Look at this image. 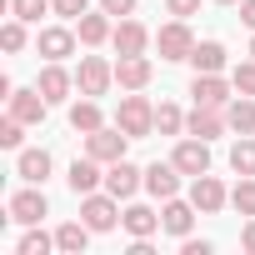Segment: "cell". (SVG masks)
I'll use <instances>...</instances> for the list:
<instances>
[{
    "label": "cell",
    "instance_id": "obj_8",
    "mask_svg": "<svg viewBox=\"0 0 255 255\" xmlns=\"http://www.w3.org/2000/svg\"><path fill=\"white\" fill-rule=\"evenodd\" d=\"M190 205H195L200 215H215V210H225V205H230V190L205 170V175H195V180H190Z\"/></svg>",
    "mask_w": 255,
    "mask_h": 255
},
{
    "label": "cell",
    "instance_id": "obj_24",
    "mask_svg": "<svg viewBox=\"0 0 255 255\" xmlns=\"http://www.w3.org/2000/svg\"><path fill=\"white\" fill-rule=\"evenodd\" d=\"M15 175L30 180V185H45V180H50V150H20Z\"/></svg>",
    "mask_w": 255,
    "mask_h": 255
},
{
    "label": "cell",
    "instance_id": "obj_26",
    "mask_svg": "<svg viewBox=\"0 0 255 255\" xmlns=\"http://www.w3.org/2000/svg\"><path fill=\"white\" fill-rule=\"evenodd\" d=\"M90 235H95V230H90L85 220H65V225L55 230V250H65V255H80V250L90 245Z\"/></svg>",
    "mask_w": 255,
    "mask_h": 255
},
{
    "label": "cell",
    "instance_id": "obj_28",
    "mask_svg": "<svg viewBox=\"0 0 255 255\" xmlns=\"http://www.w3.org/2000/svg\"><path fill=\"white\" fill-rule=\"evenodd\" d=\"M155 130H160V135H180V130H185V110L170 105V100H160V105H155Z\"/></svg>",
    "mask_w": 255,
    "mask_h": 255
},
{
    "label": "cell",
    "instance_id": "obj_41",
    "mask_svg": "<svg viewBox=\"0 0 255 255\" xmlns=\"http://www.w3.org/2000/svg\"><path fill=\"white\" fill-rule=\"evenodd\" d=\"M215 5H240V0H215Z\"/></svg>",
    "mask_w": 255,
    "mask_h": 255
},
{
    "label": "cell",
    "instance_id": "obj_25",
    "mask_svg": "<svg viewBox=\"0 0 255 255\" xmlns=\"http://www.w3.org/2000/svg\"><path fill=\"white\" fill-rule=\"evenodd\" d=\"M65 180H70V190H75V195H90L95 185H105V175H100V160H95V155H85V160H75Z\"/></svg>",
    "mask_w": 255,
    "mask_h": 255
},
{
    "label": "cell",
    "instance_id": "obj_19",
    "mask_svg": "<svg viewBox=\"0 0 255 255\" xmlns=\"http://www.w3.org/2000/svg\"><path fill=\"white\" fill-rule=\"evenodd\" d=\"M120 225L130 230V240H150V235L160 230V210H150V205H125V210H120Z\"/></svg>",
    "mask_w": 255,
    "mask_h": 255
},
{
    "label": "cell",
    "instance_id": "obj_21",
    "mask_svg": "<svg viewBox=\"0 0 255 255\" xmlns=\"http://www.w3.org/2000/svg\"><path fill=\"white\" fill-rule=\"evenodd\" d=\"M100 125H105V115H100V100H95V95H80V100L70 105V130L90 135V130H100Z\"/></svg>",
    "mask_w": 255,
    "mask_h": 255
},
{
    "label": "cell",
    "instance_id": "obj_6",
    "mask_svg": "<svg viewBox=\"0 0 255 255\" xmlns=\"http://www.w3.org/2000/svg\"><path fill=\"white\" fill-rule=\"evenodd\" d=\"M170 160H175V170L180 175H205L210 170V140H195V135H185V140H175V150H170Z\"/></svg>",
    "mask_w": 255,
    "mask_h": 255
},
{
    "label": "cell",
    "instance_id": "obj_20",
    "mask_svg": "<svg viewBox=\"0 0 255 255\" xmlns=\"http://www.w3.org/2000/svg\"><path fill=\"white\" fill-rule=\"evenodd\" d=\"M75 35H80V45H105V40L115 35V25H110L105 10H85V15L75 20Z\"/></svg>",
    "mask_w": 255,
    "mask_h": 255
},
{
    "label": "cell",
    "instance_id": "obj_30",
    "mask_svg": "<svg viewBox=\"0 0 255 255\" xmlns=\"http://www.w3.org/2000/svg\"><path fill=\"white\" fill-rule=\"evenodd\" d=\"M230 205L240 215H255V175H240V185L230 190Z\"/></svg>",
    "mask_w": 255,
    "mask_h": 255
},
{
    "label": "cell",
    "instance_id": "obj_18",
    "mask_svg": "<svg viewBox=\"0 0 255 255\" xmlns=\"http://www.w3.org/2000/svg\"><path fill=\"white\" fill-rule=\"evenodd\" d=\"M145 190L155 195V200H170V195H180V170H175V160H155V165H145Z\"/></svg>",
    "mask_w": 255,
    "mask_h": 255
},
{
    "label": "cell",
    "instance_id": "obj_15",
    "mask_svg": "<svg viewBox=\"0 0 255 255\" xmlns=\"http://www.w3.org/2000/svg\"><path fill=\"white\" fill-rule=\"evenodd\" d=\"M45 110H50V100L40 95V85H30V90H10V115H15V120L40 125V120H45Z\"/></svg>",
    "mask_w": 255,
    "mask_h": 255
},
{
    "label": "cell",
    "instance_id": "obj_27",
    "mask_svg": "<svg viewBox=\"0 0 255 255\" xmlns=\"http://www.w3.org/2000/svg\"><path fill=\"white\" fill-rule=\"evenodd\" d=\"M230 170L235 175H255V135H240L230 145Z\"/></svg>",
    "mask_w": 255,
    "mask_h": 255
},
{
    "label": "cell",
    "instance_id": "obj_4",
    "mask_svg": "<svg viewBox=\"0 0 255 255\" xmlns=\"http://www.w3.org/2000/svg\"><path fill=\"white\" fill-rule=\"evenodd\" d=\"M125 145H130V135H125L120 125H100V130H90V135H85V155H95L100 165L125 160Z\"/></svg>",
    "mask_w": 255,
    "mask_h": 255
},
{
    "label": "cell",
    "instance_id": "obj_10",
    "mask_svg": "<svg viewBox=\"0 0 255 255\" xmlns=\"http://www.w3.org/2000/svg\"><path fill=\"white\" fill-rule=\"evenodd\" d=\"M150 75H155L150 55H120V60H115V85H120V90H145Z\"/></svg>",
    "mask_w": 255,
    "mask_h": 255
},
{
    "label": "cell",
    "instance_id": "obj_35",
    "mask_svg": "<svg viewBox=\"0 0 255 255\" xmlns=\"http://www.w3.org/2000/svg\"><path fill=\"white\" fill-rule=\"evenodd\" d=\"M50 5H55L60 20H80V15L90 10V0H50Z\"/></svg>",
    "mask_w": 255,
    "mask_h": 255
},
{
    "label": "cell",
    "instance_id": "obj_31",
    "mask_svg": "<svg viewBox=\"0 0 255 255\" xmlns=\"http://www.w3.org/2000/svg\"><path fill=\"white\" fill-rule=\"evenodd\" d=\"M0 45H5L10 55H15V50H25V20H20V15H10L5 25H0Z\"/></svg>",
    "mask_w": 255,
    "mask_h": 255
},
{
    "label": "cell",
    "instance_id": "obj_42",
    "mask_svg": "<svg viewBox=\"0 0 255 255\" xmlns=\"http://www.w3.org/2000/svg\"><path fill=\"white\" fill-rule=\"evenodd\" d=\"M250 55H255V35H250Z\"/></svg>",
    "mask_w": 255,
    "mask_h": 255
},
{
    "label": "cell",
    "instance_id": "obj_34",
    "mask_svg": "<svg viewBox=\"0 0 255 255\" xmlns=\"http://www.w3.org/2000/svg\"><path fill=\"white\" fill-rule=\"evenodd\" d=\"M45 10H55V5H50V0H10V15H20L25 25H30V20H40Z\"/></svg>",
    "mask_w": 255,
    "mask_h": 255
},
{
    "label": "cell",
    "instance_id": "obj_38",
    "mask_svg": "<svg viewBox=\"0 0 255 255\" xmlns=\"http://www.w3.org/2000/svg\"><path fill=\"white\" fill-rule=\"evenodd\" d=\"M210 250H215L210 240H190V235L180 240V255H210Z\"/></svg>",
    "mask_w": 255,
    "mask_h": 255
},
{
    "label": "cell",
    "instance_id": "obj_23",
    "mask_svg": "<svg viewBox=\"0 0 255 255\" xmlns=\"http://www.w3.org/2000/svg\"><path fill=\"white\" fill-rule=\"evenodd\" d=\"M190 65H195V75H220L225 70V45L220 40H200L190 50Z\"/></svg>",
    "mask_w": 255,
    "mask_h": 255
},
{
    "label": "cell",
    "instance_id": "obj_12",
    "mask_svg": "<svg viewBox=\"0 0 255 255\" xmlns=\"http://www.w3.org/2000/svg\"><path fill=\"white\" fill-rule=\"evenodd\" d=\"M195 215H200V210H195L190 200L170 195V200H165V210H160V230H165V235H175V240H185V235H190V225H195Z\"/></svg>",
    "mask_w": 255,
    "mask_h": 255
},
{
    "label": "cell",
    "instance_id": "obj_1",
    "mask_svg": "<svg viewBox=\"0 0 255 255\" xmlns=\"http://www.w3.org/2000/svg\"><path fill=\"white\" fill-rule=\"evenodd\" d=\"M115 125L130 140H145L150 130H155V105L140 95V90H130V95H120V110H115Z\"/></svg>",
    "mask_w": 255,
    "mask_h": 255
},
{
    "label": "cell",
    "instance_id": "obj_36",
    "mask_svg": "<svg viewBox=\"0 0 255 255\" xmlns=\"http://www.w3.org/2000/svg\"><path fill=\"white\" fill-rule=\"evenodd\" d=\"M100 10L115 15V20H125V15H135V0H100Z\"/></svg>",
    "mask_w": 255,
    "mask_h": 255
},
{
    "label": "cell",
    "instance_id": "obj_9",
    "mask_svg": "<svg viewBox=\"0 0 255 255\" xmlns=\"http://www.w3.org/2000/svg\"><path fill=\"white\" fill-rule=\"evenodd\" d=\"M225 130H230V125H225V110L195 105V110L185 115V135H195V140H220Z\"/></svg>",
    "mask_w": 255,
    "mask_h": 255
},
{
    "label": "cell",
    "instance_id": "obj_14",
    "mask_svg": "<svg viewBox=\"0 0 255 255\" xmlns=\"http://www.w3.org/2000/svg\"><path fill=\"white\" fill-rule=\"evenodd\" d=\"M235 85H225L220 75H195L190 80V95H195V105H210V110H225L235 95H230Z\"/></svg>",
    "mask_w": 255,
    "mask_h": 255
},
{
    "label": "cell",
    "instance_id": "obj_13",
    "mask_svg": "<svg viewBox=\"0 0 255 255\" xmlns=\"http://www.w3.org/2000/svg\"><path fill=\"white\" fill-rule=\"evenodd\" d=\"M140 185H145V170H135L130 160H115V165L105 170V190H110L115 200H130Z\"/></svg>",
    "mask_w": 255,
    "mask_h": 255
},
{
    "label": "cell",
    "instance_id": "obj_40",
    "mask_svg": "<svg viewBox=\"0 0 255 255\" xmlns=\"http://www.w3.org/2000/svg\"><path fill=\"white\" fill-rule=\"evenodd\" d=\"M240 20H245V25L255 30V0H240Z\"/></svg>",
    "mask_w": 255,
    "mask_h": 255
},
{
    "label": "cell",
    "instance_id": "obj_3",
    "mask_svg": "<svg viewBox=\"0 0 255 255\" xmlns=\"http://www.w3.org/2000/svg\"><path fill=\"white\" fill-rule=\"evenodd\" d=\"M110 85H115V65H110L105 55H80V70H75V90L100 100Z\"/></svg>",
    "mask_w": 255,
    "mask_h": 255
},
{
    "label": "cell",
    "instance_id": "obj_5",
    "mask_svg": "<svg viewBox=\"0 0 255 255\" xmlns=\"http://www.w3.org/2000/svg\"><path fill=\"white\" fill-rule=\"evenodd\" d=\"M200 40L190 35V25L185 20H170V25H160L155 30V50H160V60H190V50H195Z\"/></svg>",
    "mask_w": 255,
    "mask_h": 255
},
{
    "label": "cell",
    "instance_id": "obj_2",
    "mask_svg": "<svg viewBox=\"0 0 255 255\" xmlns=\"http://www.w3.org/2000/svg\"><path fill=\"white\" fill-rule=\"evenodd\" d=\"M80 220H85L95 235H105V230H115V225H120V200H115L110 190H105V195H100V190H90V195H80Z\"/></svg>",
    "mask_w": 255,
    "mask_h": 255
},
{
    "label": "cell",
    "instance_id": "obj_33",
    "mask_svg": "<svg viewBox=\"0 0 255 255\" xmlns=\"http://www.w3.org/2000/svg\"><path fill=\"white\" fill-rule=\"evenodd\" d=\"M20 140H25V120L5 115V120H0V145H5V150H20Z\"/></svg>",
    "mask_w": 255,
    "mask_h": 255
},
{
    "label": "cell",
    "instance_id": "obj_16",
    "mask_svg": "<svg viewBox=\"0 0 255 255\" xmlns=\"http://www.w3.org/2000/svg\"><path fill=\"white\" fill-rule=\"evenodd\" d=\"M110 45H115V55H145V45H150V30H145L140 20H130V15H125V20L115 25Z\"/></svg>",
    "mask_w": 255,
    "mask_h": 255
},
{
    "label": "cell",
    "instance_id": "obj_29",
    "mask_svg": "<svg viewBox=\"0 0 255 255\" xmlns=\"http://www.w3.org/2000/svg\"><path fill=\"white\" fill-rule=\"evenodd\" d=\"M50 250H55V235H45V230H35V225L20 235V255H50Z\"/></svg>",
    "mask_w": 255,
    "mask_h": 255
},
{
    "label": "cell",
    "instance_id": "obj_22",
    "mask_svg": "<svg viewBox=\"0 0 255 255\" xmlns=\"http://www.w3.org/2000/svg\"><path fill=\"white\" fill-rule=\"evenodd\" d=\"M225 125L235 135H255V95H235L225 105Z\"/></svg>",
    "mask_w": 255,
    "mask_h": 255
},
{
    "label": "cell",
    "instance_id": "obj_32",
    "mask_svg": "<svg viewBox=\"0 0 255 255\" xmlns=\"http://www.w3.org/2000/svg\"><path fill=\"white\" fill-rule=\"evenodd\" d=\"M230 85H235V95H255V55L230 70Z\"/></svg>",
    "mask_w": 255,
    "mask_h": 255
},
{
    "label": "cell",
    "instance_id": "obj_17",
    "mask_svg": "<svg viewBox=\"0 0 255 255\" xmlns=\"http://www.w3.org/2000/svg\"><path fill=\"white\" fill-rule=\"evenodd\" d=\"M35 85H40V95H45L50 105H60V100H65V95L75 90V75H70V70L60 65V60H50V65L40 70V80H35Z\"/></svg>",
    "mask_w": 255,
    "mask_h": 255
},
{
    "label": "cell",
    "instance_id": "obj_7",
    "mask_svg": "<svg viewBox=\"0 0 255 255\" xmlns=\"http://www.w3.org/2000/svg\"><path fill=\"white\" fill-rule=\"evenodd\" d=\"M5 210H10V220H15V225H40V220L50 215V200H45V190H40V185H30V190H15Z\"/></svg>",
    "mask_w": 255,
    "mask_h": 255
},
{
    "label": "cell",
    "instance_id": "obj_37",
    "mask_svg": "<svg viewBox=\"0 0 255 255\" xmlns=\"http://www.w3.org/2000/svg\"><path fill=\"white\" fill-rule=\"evenodd\" d=\"M165 10H170L175 20H190V15L200 10V0H165Z\"/></svg>",
    "mask_w": 255,
    "mask_h": 255
},
{
    "label": "cell",
    "instance_id": "obj_11",
    "mask_svg": "<svg viewBox=\"0 0 255 255\" xmlns=\"http://www.w3.org/2000/svg\"><path fill=\"white\" fill-rule=\"evenodd\" d=\"M75 40H80V35H75L70 25H45V30L35 35V50H40L45 60H65V55H75Z\"/></svg>",
    "mask_w": 255,
    "mask_h": 255
},
{
    "label": "cell",
    "instance_id": "obj_39",
    "mask_svg": "<svg viewBox=\"0 0 255 255\" xmlns=\"http://www.w3.org/2000/svg\"><path fill=\"white\" fill-rule=\"evenodd\" d=\"M240 250L255 255V215H245V230H240Z\"/></svg>",
    "mask_w": 255,
    "mask_h": 255
}]
</instances>
